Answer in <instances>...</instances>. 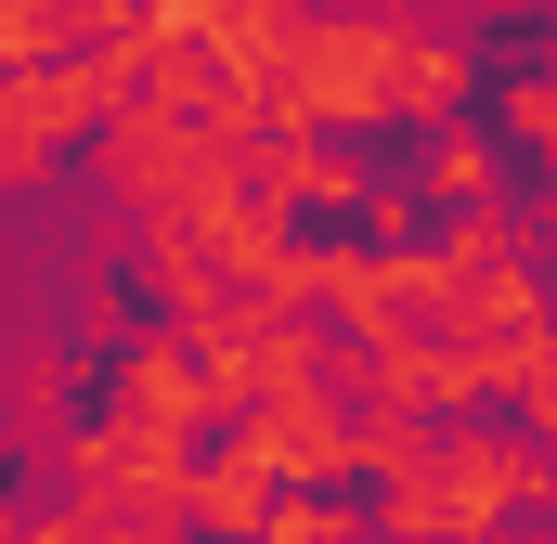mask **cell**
<instances>
[{
    "label": "cell",
    "instance_id": "obj_1",
    "mask_svg": "<svg viewBox=\"0 0 557 544\" xmlns=\"http://www.w3.org/2000/svg\"><path fill=\"white\" fill-rule=\"evenodd\" d=\"M273 91H285V118H441L454 52H428L403 26H311Z\"/></svg>",
    "mask_w": 557,
    "mask_h": 544
},
{
    "label": "cell",
    "instance_id": "obj_2",
    "mask_svg": "<svg viewBox=\"0 0 557 544\" xmlns=\"http://www.w3.org/2000/svg\"><path fill=\"white\" fill-rule=\"evenodd\" d=\"M428 480H441V506H467V519H506V506H545L557 493L545 441H506V428H493V441H454Z\"/></svg>",
    "mask_w": 557,
    "mask_h": 544
},
{
    "label": "cell",
    "instance_id": "obj_3",
    "mask_svg": "<svg viewBox=\"0 0 557 544\" xmlns=\"http://www.w3.org/2000/svg\"><path fill=\"white\" fill-rule=\"evenodd\" d=\"M428 182H441V195H480V182H493V156H480V143H441V169H428Z\"/></svg>",
    "mask_w": 557,
    "mask_h": 544
},
{
    "label": "cell",
    "instance_id": "obj_4",
    "mask_svg": "<svg viewBox=\"0 0 557 544\" xmlns=\"http://www.w3.org/2000/svg\"><path fill=\"white\" fill-rule=\"evenodd\" d=\"M273 544H350V532H337L324 506H285V519H273Z\"/></svg>",
    "mask_w": 557,
    "mask_h": 544
},
{
    "label": "cell",
    "instance_id": "obj_5",
    "mask_svg": "<svg viewBox=\"0 0 557 544\" xmlns=\"http://www.w3.org/2000/svg\"><path fill=\"white\" fill-rule=\"evenodd\" d=\"M519 131H532V143L557 156V91H519Z\"/></svg>",
    "mask_w": 557,
    "mask_h": 544
}]
</instances>
